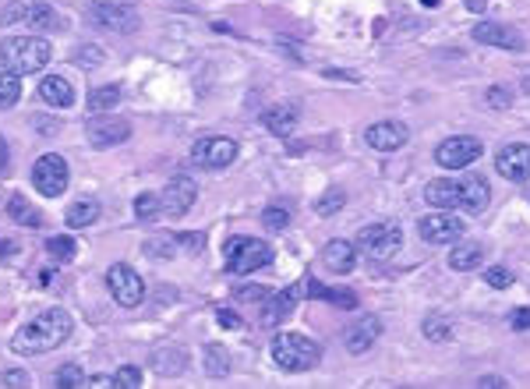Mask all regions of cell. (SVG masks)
Returning <instances> with one entry per match:
<instances>
[{"label":"cell","mask_w":530,"mask_h":389,"mask_svg":"<svg viewBox=\"0 0 530 389\" xmlns=\"http://www.w3.org/2000/svg\"><path fill=\"white\" fill-rule=\"evenodd\" d=\"M378 336H382V322L375 315H357L351 322V329H347V336H344V343H347L351 354H364V351L375 347Z\"/></svg>","instance_id":"ac0fdd59"},{"label":"cell","mask_w":530,"mask_h":389,"mask_svg":"<svg viewBox=\"0 0 530 389\" xmlns=\"http://www.w3.org/2000/svg\"><path fill=\"white\" fill-rule=\"evenodd\" d=\"M86 383L88 379L82 376L79 365H64V368L54 372V386H61V389H79V386H86Z\"/></svg>","instance_id":"8d00e7d4"},{"label":"cell","mask_w":530,"mask_h":389,"mask_svg":"<svg viewBox=\"0 0 530 389\" xmlns=\"http://www.w3.org/2000/svg\"><path fill=\"white\" fill-rule=\"evenodd\" d=\"M425 198L435 205V209H463V181H452V178H435Z\"/></svg>","instance_id":"ffe728a7"},{"label":"cell","mask_w":530,"mask_h":389,"mask_svg":"<svg viewBox=\"0 0 530 389\" xmlns=\"http://www.w3.org/2000/svg\"><path fill=\"white\" fill-rule=\"evenodd\" d=\"M120 103V86H99L88 93V113H106Z\"/></svg>","instance_id":"83f0119b"},{"label":"cell","mask_w":530,"mask_h":389,"mask_svg":"<svg viewBox=\"0 0 530 389\" xmlns=\"http://www.w3.org/2000/svg\"><path fill=\"white\" fill-rule=\"evenodd\" d=\"M4 25H25V29H64V18L46 0H14L4 7Z\"/></svg>","instance_id":"8992f818"},{"label":"cell","mask_w":530,"mask_h":389,"mask_svg":"<svg viewBox=\"0 0 530 389\" xmlns=\"http://www.w3.org/2000/svg\"><path fill=\"white\" fill-rule=\"evenodd\" d=\"M88 138L95 149H110V145H120L131 138V124L117 113H95L88 120Z\"/></svg>","instance_id":"4fadbf2b"},{"label":"cell","mask_w":530,"mask_h":389,"mask_svg":"<svg viewBox=\"0 0 530 389\" xmlns=\"http://www.w3.org/2000/svg\"><path fill=\"white\" fill-rule=\"evenodd\" d=\"M418 230H421V237L428 241V244H456V241H463V219L460 216H452L449 209H435L432 216H421L418 219Z\"/></svg>","instance_id":"8fae6325"},{"label":"cell","mask_w":530,"mask_h":389,"mask_svg":"<svg viewBox=\"0 0 530 389\" xmlns=\"http://www.w3.org/2000/svg\"><path fill=\"white\" fill-rule=\"evenodd\" d=\"M68 181H71L68 160L57 156V153H46V156H39L32 163V185H36V192L46 194V198H57V194L68 192Z\"/></svg>","instance_id":"ba28073f"},{"label":"cell","mask_w":530,"mask_h":389,"mask_svg":"<svg viewBox=\"0 0 530 389\" xmlns=\"http://www.w3.org/2000/svg\"><path fill=\"white\" fill-rule=\"evenodd\" d=\"M163 212L170 216V219H180V216H187L191 212V205H195V198H198V188H195V181L187 178V174H177L170 178V185L163 188Z\"/></svg>","instance_id":"5bb4252c"},{"label":"cell","mask_w":530,"mask_h":389,"mask_svg":"<svg viewBox=\"0 0 530 389\" xmlns=\"http://www.w3.org/2000/svg\"><path fill=\"white\" fill-rule=\"evenodd\" d=\"M156 365H160L163 376H177V372H184L187 354L184 351H163V354H156Z\"/></svg>","instance_id":"74e56055"},{"label":"cell","mask_w":530,"mask_h":389,"mask_svg":"<svg viewBox=\"0 0 530 389\" xmlns=\"http://www.w3.org/2000/svg\"><path fill=\"white\" fill-rule=\"evenodd\" d=\"M106 287L113 294V301L124 304V308H135V304H142V297H145L142 277H138L131 266H124V262H117V266L106 269Z\"/></svg>","instance_id":"7c38bea8"},{"label":"cell","mask_w":530,"mask_h":389,"mask_svg":"<svg viewBox=\"0 0 530 389\" xmlns=\"http://www.w3.org/2000/svg\"><path fill=\"white\" fill-rule=\"evenodd\" d=\"M177 244H180V248H187V252H195V255H198V252H202V248H205V234H180V237H177Z\"/></svg>","instance_id":"7bdbcfd3"},{"label":"cell","mask_w":530,"mask_h":389,"mask_svg":"<svg viewBox=\"0 0 530 389\" xmlns=\"http://www.w3.org/2000/svg\"><path fill=\"white\" fill-rule=\"evenodd\" d=\"M191 160L205 170H223L237 160V142L227 138V135H209V138H198L191 145Z\"/></svg>","instance_id":"30bf717a"},{"label":"cell","mask_w":530,"mask_h":389,"mask_svg":"<svg viewBox=\"0 0 530 389\" xmlns=\"http://www.w3.org/2000/svg\"><path fill=\"white\" fill-rule=\"evenodd\" d=\"M54 46L43 36H7L0 43V68L14 75H36L50 64Z\"/></svg>","instance_id":"7a4b0ae2"},{"label":"cell","mask_w":530,"mask_h":389,"mask_svg":"<svg viewBox=\"0 0 530 389\" xmlns=\"http://www.w3.org/2000/svg\"><path fill=\"white\" fill-rule=\"evenodd\" d=\"M75 61H79L82 68H99V64H103V50L92 46V43H82V46H75Z\"/></svg>","instance_id":"ab89813d"},{"label":"cell","mask_w":530,"mask_h":389,"mask_svg":"<svg viewBox=\"0 0 530 389\" xmlns=\"http://www.w3.org/2000/svg\"><path fill=\"white\" fill-rule=\"evenodd\" d=\"M421 4H425V7H439L442 0H421Z\"/></svg>","instance_id":"db71d44e"},{"label":"cell","mask_w":530,"mask_h":389,"mask_svg":"<svg viewBox=\"0 0 530 389\" xmlns=\"http://www.w3.org/2000/svg\"><path fill=\"white\" fill-rule=\"evenodd\" d=\"M145 255H156V259H174L177 255V237L174 234H156L145 241Z\"/></svg>","instance_id":"836d02e7"},{"label":"cell","mask_w":530,"mask_h":389,"mask_svg":"<svg viewBox=\"0 0 530 389\" xmlns=\"http://www.w3.org/2000/svg\"><path fill=\"white\" fill-rule=\"evenodd\" d=\"M18 244L14 241H0V259H7V252H14Z\"/></svg>","instance_id":"f5cc1de1"},{"label":"cell","mask_w":530,"mask_h":389,"mask_svg":"<svg viewBox=\"0 0 530 389\" xmlns=\"http://www.w3.org/2000/svg\"><path fill=\"white\" fill-rule=\"evenodd\" d=\"M481 386H495V389H502V386H506V379H499V376H484V379H481Z\"/></svg>","instance_id":"816d5d0a"},{"label":"cell","mask_w":530,"mask_h":389,"mask_svg":"<svg viewBox=\"0 0 530 389\" xmlns=\"http://www.w3.org/2000/svg\"><path fill=\"white\" fill-rule=\"evenodd\" d=\"M216 319H219V326H227V329H241V326H244L241 315H234L230 308H216Z\"/></svg>","instance_id":"ee69618b"},{"label":"cell","mask_w":530,"mask_h":389,"mask_svg":"<svg viewBox=\"0 0 530 389\" xmlns=\"http://www.w3.org/2000/svg\"><path fill=\"white\" fill-rule=\"evenodd\" d=\"M407 138H410V135H407V128H403L400 120H378V124H371V128L364 131V142H368L375 153H396V149H403Z\"/></svg>","instance_id":"e0dca14e"},{"label":"cell","mask_w":530,"mask_h":389,"mask_svg":"<svg viewBox=\"0 0 530 389\" xmlns=\"http://www.w3.org/2000/svg\"><path fill=\"white\" fill-rule=\"evenodd\" d=\"M29 383V376H21V372H7L4 376V386H25Z\"/></svg>","instance_id":"681fc988"},{"label":"cell","mask_w":530,"mask_h":389,"mask_svg":"<svg viewBox=\"0 0 530 389\" xmlns=\"http://www.w3.org/2000/svg\"><path fill=\"white\" fill-rule=\"evenodd\" d=\"M86 386H117V383H113V379H106V376H92Z\"/></svg>","instance_id":"f907efd6"},{"label":"cell","mask_w":530,"mask_h":389,"mask_svg":"<svg viewBox=\"0 0 530 389\" xmlns=\"http://www.w3.org/2000/svg\"><path fill=\"white\" fill-rule=\"evenodd\" d=\"M297 301H301V287H286V291H279L269 304H265L262 311V326H276V322H283L294 308H297Z\"/></svg>","instance_id":"603a6c76"},{"label":"cell","mask_w":530,"mask_h":389,"mask_svg":"<svg viewBox=\"0 0 530 389\" xmlns=\"http://www.w3.org/2000/svg\"><path fill=\"white\" fill-rule=\"evenodd\" d=\"M21 99V75L0 71V106H14Z\"/></svg>","instance_id":"1f68e13d"},{"label":"cell","mask_w":530,"mask_h":389,"mask_svg":"<svg viewBox=\"0 0 530 389\" xmlns=\"http://www.w3.org/2000/svg\"><path fill=\"white\" fill-rule=\"evenodd\" d=\"M113 383H117V386H124V389H138L142 386V372H138L135 365H124V368L113 376Z\"/></svg>","instance_id":"b9f144b4"},{"label":"cell","mask_w":530,"mask_h":389,"mask_svg":"<svg viewBox=\"0 0 530 389\" xmlns=\"http://www.w3.org/2000/svg\"><path fill=\"white\" fill-rule=\"evenodd\" d=\"M272 262V248L259 237H230L227 241V273L248 277Z\"/></svg>","instance_id":"5b68a950"},{"label":"cell","mask_w":530,"mask_h":389,"mask_svg":"<svg viewBox=\"0 0 530 389\" xmlns=\"http://www.w3.org/2000/svg\"><path fill=\"white\" fill-rule=\"evenodd\" d=\"M160 212H163V198H160V194L142 192L138 198H135V216H138L142 223H153Z\"/></svg>","instance_id":"f1b7e54d"},{"label":"cell","mask_w":530,"mask_h":389,"mask_svg":"<svg viewBox=\"0 0 530 389\" xmlns=\"http://www.w3.org/2000/svg\"><path fill=\"white\" fill-rule=\"evenodd\" d=\"M353 244H357L360 255H368L375 262H385V259H393L403 248V230L396 223H389V219L368 223V227H360V234H357Z\"/></svg>","instance_id":"277c9868"},{"label":"cell","mask_w":530,"mask_h":389,"mask_svg":"<svg viewBox=\"0 0 530 389\" xmlns=\"http://www.w3.org/2000/svg\"><path fill=\"white\" fill-rule=\"evenodd\" d=\"M88 21L103 32H138L142 18L135 7L128 4H117V0H99V4H88Z\"/></svg>","instance_id":"52a82bcc"},{"label":"cell","mask_w":530,"mask_h":389,"mask_svg":"<svg viewBox=\"0 0 530 389\" xmlns=\"http://www.w3.org/2000/svg\"><path fill=\"white\" fill-rule=\"evenodd\" d=\"M344 205H347V192H344V188H329V192L315 202V212H319V216H333V212H340Z\"/></svg>","instance_id":"d590c367"},{"label":"cell","mask_w":530,"mask_h":389,"mask_svg":"<svg viewBox=\"0 0 530 389\" xmlns=\"http://www.w3.org/2000/svg\"><path fill=\"white\" fill-rule=\"evenodd\" d=\"M484 284H488V287H495V291H506V287L513 284V273H509V269H502V266H492V269L484 273Z\"/></svg>","instance_id":"60d3db41"},{"label":"cell","mask_w":530,"mask_h":389,"mask_svg":"<svg viewBox=\"0 0 530 389\" xmlns=\"http://www.w3.org/2000/svg\"><path fill=\"white\" fill-rule=\"evenodd\" d=\"M304 291L311 294V297H326V301H336V304H344V308H357V297L351 291H329V287H322V284H315V280H308V287Z\"/></svg>","instance_id":"e575fe53"},{"label":"cell","mask_w":530,"mask_h":389,"mask_svg":"<svg viewBox=\"0 0 530 389\" xmlns=\"http://www.w3.org/2000/svg\"><path fill=\"white\" fill-rule=\"evenodd\" d=\"M7 174H11V149H7V142L0 135V178H7Z\"/></svg>","instance_id":"bcb514c9"},{"label":"cell","mask_w":530,"mask_h":389,"mask_svg":"<svg viewBox=\"0 0 530 389\" xmlns=\"http://www.w3.org/2000/svg\"><path fill=\"white\" fill-rule=\"evenodd\" d=\"M481 153H484V145H481L474 135H452V138L439 142V149H435V163H439L442 170H463V167L477 163Z\"/></svg>","instance_id":"9c48e42d"},{"label":"cell","mask_w":530,"mask_h":389,"mask_svg":"<svg viewBox=\"0 0 530 389\" xmlns=\"http://www.w3.org/2000/svg\"><path fill=\"white\" fill-rule=\"evenodd\" d=\"M262 223L269 230H286V227H290V212H286L283 205H269L262 212Z\"/></svg>","instance_id":"f35d334b"},{"label":"cell","mask_w":530,"mask_h":389,"mask_svg":"<svg viewBox=\"0 0 530 389\" xmlns=\"http://www.w3.org/2000/svg\"><path fill=\"white\" fill-rule=\"evenodd\" d=\"M421 329H425V336L435 340V343H449V340H452V322L442 319V315H428Z\"/></svg>","instance_id":"d6a6232c"},{"label":"cell","mask_w":530,"mask_h":389,"mask_svg":"<svg viewBox=\"0 0 530 389\" xmlns=\"http://www.w3.org/2000/svg\"><path fill=\"white\" fill-rule=\"evenodd\" d=\"M484 262V244L481 241H456V248L449 252V269L456 273H470Z\"/></svg>","instance_id":"44dd1931"},{"label":"cell","mask_w":530,"mask_h":389,"mask_svg":"<svg viewBox=\"0 0 530 389\" xmlns=\"http://www.w3.org/2000/svg\"><path fill=\"white\" fill-rule=\"evenodd\" d=\"M262 124L272 131V135L286 138V135L297 128V106H290V103H276V106H269V110L262 113Z\"/></svg>","instance_id":"7402d4cb"},{"label":"cell","mask_w":530,"mask_h":389,"mask_svg":"<svg viewBox=\"0 0 530 389\" xmlns=\"http://www.w3.org/2000/svg\"><path fill=\"white\" fill-rule=\"evenodd\" d=\"M495 170H499L506 181L524 185V181L530 178V145H524V142L506 145V149L495 156Z\"/></svg>","instance_id":"9a60e30c"},{"label":"cell","mask_w":530,"mask_h":389,"mask_svg":"<svg viewBox=\"0 0 530 389\" xmlns=\"http://www.w3.org/2000/svg\"><path fill=\"white\" fill-rule=\"evenodd\" d=\"M71 329H75V322H71V315L64 308H46L14 333L11 351L14 354H46V351L61 347L71 336Z\"/></svg>","instance_id":"6da1fadb"},{"label":"cell","mask_w":530,"mask_h":389,"mask_svg":"<svg viewBox=\"0 0 530 389\" xmlns=\"http://www.w3.org/2000/svg\"><path fill=\"white\" fill-rule=\"evenodd\" d=\"M46 252H50V259H54V262H71V259H75V252H79V244H75L68 234H57V237H50V241H46Z\"/></svg>","instance_id":"4dcf8cb0"},{"label":"cell","mask_w":530,"mask_h":389,"mask_svg":"<svg viewBox=\"0 0 530 389\" xmlns=\"http://www.w3.org/2000/svg\"><path fill=\"white\" fill-rule=\"evenodd\" d=\"M509 326L513 329H530V308H517L513 319H509Z\"/></svg>","instance_id":"f6af8a7d"},{"label":"cell","mask_w":530,"mask_h":389,"mask_svg":"<svg viewBox=\"0 0 530 389\" xmlns=\"http://www.w3.org/2000/svg\"><path fill=\"white\" fill-rule=\"evenodd\" d=\"M237 297H241V301H259V297H265V291L262 287H241Z\"/></svg>","instance_id":"c3c4849f"},{"label":"cell","mask_w":530,"mask_h":389,"mask_svg":"<svg viewBox=\"0 0 530 389\" xmlns=\"http://www.w3.org/2000/svg\"><path fill=\"white\" fill-rule=\"evenodd\" d=\"M488 198H492V192H488V181L484 178H477V174H467L463 178V209L467 212H484L488 209Z\"/></svg>","instance_id":"484cf974"},{"label":"cell","mask_w":530,"mask_h":389,"mask_svg":"<svg viewBox=\"0 0 530 389\" xmlns=\"http://www.w3.org/2000/svg\"><path fill=\"white\" fill-rule=\"evenodd\" d=\"M205 372L209 376H216V379H223V376H230V354L223 351V347H205Z\"/></svg>","instance_id":"f546056e"},{"label":"cell","mask_w":530,"mask_h":389,"mask_svg":"<svg viewBox=\"0 0 530 389\" xmlns=\"http://www.w3.org/2000/svg\"><path fill=\"white\" fill-rule=\"evenodd\" d=\"M39 96L46 99L50 106L68 110V106L75 103V89H71V82H68V79H61V75H46V79L39 82Z\"/></svg>","instance_id":"cb8c5ba5"},{"label":"cell","mask_w":530,"mask_h":389,"mask_svg":"<svg viewBox=\"0 0 530 389\" xmlns=\"http://www.w3.org/2000/svg\"><path fill=\"white\" fill-rule=\"evenodd\" d=\"M7 216L14 219V223H21V227H43V212L25 198V194H18V192H11L7 194Z\"/></svg>","instance_id":"d4e9b609"},{"label":"cell","mask_w":530,"mask_h":389,"mask_svg":"<svg viewBox=\"0 0 530 389\" xmlns=\"http://www.w3.org/2000/svg\"><path fill=\"white\" fill-rule=\"evenodd\" d=\"M488 103H492V106H509V93H506V89H492V93H488Z\"/></svg>","instance_id":"7dc6e473"},{"label":"cell","mask_w":530,"mask_h":389,"mask_svg":"<svg viewBox=\"0 0 530 389\" xmlns=\"http://www.w3.org/2000/svg\"><path fill=\"white\" fill-rule=\"evenodd\" d=\"M470 36L484 46H502V50H524V36L513 29V25H502V21H481L470 29Z\"/></svg>","instance_id":"2e32d148"},{"label":"cell","mask_w":530,"mask_h":389,"mask_svg":"<svg viewBox=\"0 0 530 389\" xmlns=\"http://www.w3.org/2000/svg\"><path fill=\"white\" fill-rule=\"evenodd\" d=\"M322 262H326V269H329V273L347 277V273H353V266H357V244L344 241V237L329 241V244L322 248Z\"/></svg>","instance_id":"d6986e66"},{"label":"cell","mask_w":530,"mask_h":389,"mask_svg":"<svg viewBox=\"0 0 530 389\" xmlns=\"http://www.w3.org/2000/svg\"><path fill=\"white\" fill-rule=\"evenodd\" d=\"M269 351H272V361L283 372H308V368H315L322 361V347L304 333H279Z\"/></svg>","instance_id":"3957f363"},{"label":"cell","mask_w":530,"mask_h":389,"mask_svg":"<svg viewBox=\"0 0 530 389\" xmlns=\"http://www.w3.org/2000/svg\"><path fill=\"white\" fill-rule=\"evenodd\" d=\"M68 227H92L95 219H99V202L95 198H82V202H75L71 209H68Z\"/></svg>","instance_id":"4316f807"}]
</instances>
